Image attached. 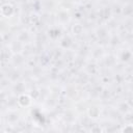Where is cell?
Returning <instances> with one entry per match:
<instances>
[{
  "label": "cell",
  "mask_w": 133,
  "mask_h": 133,
  "mask_svg": "<svg viewBox=\"0 0 133 133\" xmlns=\"http://www.w3.org/2000/svg\"><path fill=\"white\" fill-rule=\"evenodd\" d=\"M14 11L15 8L10 3H4L0 8V12L3 17H10L14 14Z\"/></svg>",
  "instance_id": "6da1fadb"
},
{
  "label": "cell",
  "mask_w": 133,
  "mask_h": 133,
  "mask_svg": "<svg viewBox=\"0 0 133 133\" xmlns=\"http://www.w3.org/2000/svg\"><path fill=\"white\" fill-rule=\"evenodd\" d=\"M18 104L22 107H27L31 104V97L27 94H22L18 97Z\"/></svg>",
  "instance_id": "7a4b0ae2"
},
{
  "label": "cell",
  "mask_w": 133,
  "mask_h": 133,
  "mask_svg": "<svg viewBox=\"0 0 133 133\" xmlns=\"http://www.w3.org/2000/svg\"><path fill=\"white\" fill-rule=\"evenodd\" d=\"M88 114H89L90 117L97 118V117L99 116V114H100V110H99V108H97V107H90L89 110H88Z\"/></svg>",
  "instance_id": "3957f363"
},
{
  "label": "cell",
  "mask_w": 133,
  "mask_h": 133,
  "mask_svg": "<svg viewBox=\"0 0 133 133\" xmlns=\"http://www.w3.org/2000/svg\"><path fill=\"white\" fill-rule=\"evenodd\" d=\"M72 30H73V33H74V34H80V33L82 32L83 28H82V26H81V25L76 24V25H74V26H73Z\"/></svg>",
  "instance_id": "277c9868"
},
{
  "label": "cell",
  "mask_w": 133,
  "mask_h": 133,
  "mask_svg": "<svg viewBox=\"0 0 133 133\" xmlns=\"http://www.w3.org/2000/svg\"><path fill=\"white\" fill-rule=\"evenodd\" d=\"M132 129H133V126H132V125H127V126H125V127L122 129V131H125V132H126V131H131Z\"/></svg>",
  "instance_id": "5b68a950"
}]
</instances>
